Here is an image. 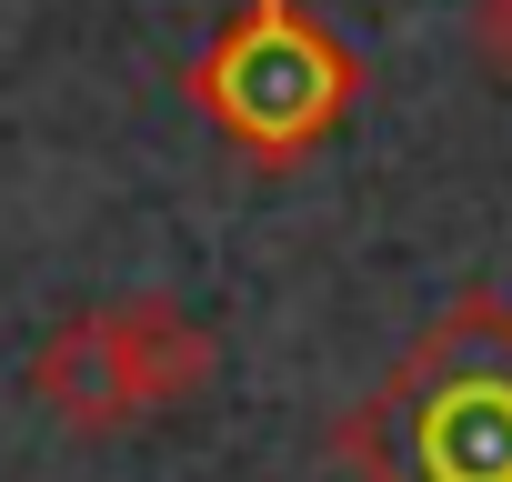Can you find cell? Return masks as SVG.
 Instances as JSON below:
<instances>
[{
	"label": "cell",
	"mask_w": 512,
	"mask_h": 482,
	"mask_svg": "<svg viewBox=\"0 0 512 482\" xmlns=\"http://www.w3.org/2000/svg\"><path fill=\"white\" fill-rule=\"evenodd\" d=\"M111 312V352H121V392H131V422H161L181 402L211 392V332L171 302V292H131V302H101Z\"/></svg>",
	"instance_id": "3"
},
{
	"label": "cell",
	"mask_w": 512,
	"mask_h": 482,
	"mask_svg": "<svg viewBox=\"0 0 512 482\" xmlns=\"http://www.w3.org/2000/svg\"><path fill=\"white\" fill-rule=\"evenodd\" d=\"M191 111L262 171H302L322 141L362 111V51L312 11V0H241L181 71Z\"/></svg>",
	"instance_id": "2"
},
{
	"label": "cell",
	"mask_w": 512,
	"mask_h": 482,
	"mask_svg": "<svg viewBox=\"0 0 512 482\" xmlns=\"http://www.w3.org/2000/svg\"><path fill=\"white\" fill-rule=\"evenodd\" d=\"M352 482H512V302L462 292L332 422Z\"/></svg>",
	"instance_id": "1"
},
{
	"label": "cell",
	"mask_w": 512,
	"mask_h": 482,
	"mask_svg": "<svg viewBox=\"0 0 512 482\" xmlns=\"http://www.w3.org/2000/svg\"><path fill=\"white\" fill-rule=\"evenodd\" d=\"M462 41H472L482 81H492V91H512V0H472V21H462Z\"/></svg>",
	"instance_id": "5"
},
{
	"label": "cell",
	"mask_w": 512,
	"mask_h": 482,
	"mask_svg": "<svg viewBox=\"0 0 512 482\" xmlns=\"http://www.w3.org/2000/svg\"><path fill=\"white\" fill-rule=\"evenodd\" d=\"M31 402H41L61 432H81V442L131 432V392H121L111 312H71V322L41 332V352H31Z\"/></svg>",
	"instance_id": "4"
}]
</instances>
